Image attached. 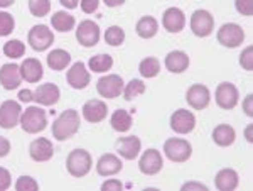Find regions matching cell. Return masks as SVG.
<instances>
[{"mask_svg":"<svg viewBox=\"0 0 253 191\" xmlns=\"http://www.w3.org/2000/svg\"><path fill=\"white\" fill-rule=\"evenodd\" d=\"M80 125H81L80 113L76 110H73V108H68V110H64L61 113L58 119L54 120V124H52V136L59 142L68 141L80 131Z\"/></svg>","mask_w":253,"mask_h":191,"instance_id":"1","label":"cell"},{"mask_svg":"<svg viewBox=\"0 0 253 191\" xmlns=\"http://www.w3.org/2000/svg\"><path fill=\"white\" fill-rule=\"evenodd\" d=\"M91 166H93V159H91V154L84 149H75L68 154V159H66V168L68 173L71 174L73 178H83L91 171Z\"/></svg>","mask_w":253,"mask_h":191,"instance_id":"2","label":"cell"},{"mask_svg":"<svg viewBox=\"0 0 253 191\" xmlns=\"http://www.w3.org/2000/svg\"><path fill=\"white\" fill-rule=\"evenodd\" d=\"M20 127L27 134H39L47 127V115L41 107H27L20 115Z\"/></svg>","mask_w":253,"mask_h":191,"instance_id":"3","label":"cell"},{"mask_svg":"<svg viewBox=\"0 0 253 191\" xmlns=\"http://www.w3.org/2000/svg\"><path fill=\"white\" fill-rule=\"evenodd\" d=\"M164 154L167 159L172 162H186L193 156V145L186 139L172 137V139H167L164 142Z\"/></svg>","mask_w":253,"mask_h":191,"instance_id":"4","label":"cell"},{"mask_svg":"<svg viewBox=\"0 0 253 191\" xmlns=\"http://www.w3.org/2000/svg\"><path fill=\"white\" fill-rule=\"evenodd\" d=\"M218 43L224 48H238L240 44L245 41V31L242 26L235 22H228L223 24L221 27L218 29Z\"/></svg>","mask_w":253,"mask_h":191,"instance_id":"5","label":"cell"},{"mask_svg":"<svg viewBox=\"0 0 253 191\" xmlns=\"http://www.w3.org/2000/svg\"><path fill=\"white\" fill-rule=\"evenodd\" d=\"M189 26L194 36H198V38H208L214 29V17L211 15V12L198 9L191 15Z\"/></svg>","mask_w":253,"mask_h":191,"instance_id":"6","label":"cell"},{"mask_svg":"<svg viewBox=\"0 0 253 191\" xmlns=\"http://www.w3.org/2000/svg\"><path fill=\"white\" fill-rule=\"evenodd\" d=\"M216 103H218L219 108L223 110H231L238 105V100H240V93H238V88L235 87L233 83L230 81H223L216 87Z\"/></svg>","mask_w":253,"mask_h":191,"instance_id":"7","label":"cell"},{"mask_svg":"<svg viewBox=\"0 0 253 191\" xmlns=\"http://www.w3.org/2000/svg\"><path fill=\"white\" fill-rule=\"evenodd\" d=\"M100 27H98V24L95 20H81L78 24V27H76V39H78V43L81 46L84 48H93L98 44V41H100Z\"/></svg>","mask_w":253,"mask_h":191,"instance_id":"8","label":"cell"},{"mask_svg":"<svg viewBox=\"0 0 253 191\" xmlns=\"http://www.w3.org/2000/svg\"><path fill=\"white\" fill-rule=\"evenodd\" d=\"M27 41H29V46L34 51H46L47 48L54 43V32L49 29L47 26L38 24V26H34L29 31Z\"/></svg>","mask_w":253,"mask_h":191,"instance_id":"9","label":"cell"},{"mask_svg":"<svg viewBox=\"0 0 253 191\" xmlns=\"http://www.w3.org/2000/svg\"><path fill=\"white\" fill-rule=\"evenodd\" d=\"M162 168H164V159L157 149H147L138 161V169L145 176H156L162 171Z\"/></svg>","mask_w":253,"mask_h":191,"instance_id":"10","label":"cell"},{"mask_svg":"<svg viewBox=\"0 0 253 191\" xmlns=\"http://www.w3.org/2000/svg\"><path fill=\"white\" fill-rule=\"evenodd\" d=\"M210 100H211V93L206 85L196 83L187 88L186 101L189 103L191 108H194V110H205L208 105H210Z\"/></svg>","mask_w":253,"mask_h":191,"instance_id":"11","label":"cell"},{"mask_svg":"<svg viewBox=\"0 0 253 191\" xmlns=\"http://www.w3.org/2000/svg\"><path fill=\"white\" fill-rule=\"evenodd\" d=\"M169 124H170V129H172L175 134H182V136H186V134L194 131L196 117L191 110L179 108V110H175L172 115H170Z\"/></svg>","mask_w":253,"mask_h":191,"instance_id":"12","label":"cell"},{"mask_svg":"<svg viewBox=\"0 0 253 191\" xmlns=\"http://www.w3.org/2000/svg\"><path fill=\"white\" fill-rule=\"evenodd\" d=\"M20 115H22V108H20L19 101L5 100L0 105V127L14 129L15 125H19Z\"/></svg>","mask_w":253,"mask_h":191,"instance_id":"13","label":"cell"},{"mask_svg":"<svg viewBox=\"0 0 253 191\" xmlns=\"http://www.w3.org/2000/svg\"><path fill=\"white\" fill-rule=\"evenodd\" d=\"M96 90L105 98H117L124 92V80L120 75H107L98 80Z\"/></svg>","mask_w":253,"mask_h":191,"instance_id":"14","label":"cell"},{"mask_svg":"<svg viewBox=\"0 0 253 191\" xmlns=\"http://www.w3.org/2000/svg\"><path fill=\"white\" fill-rule=\"evenodd\" d=\"M66 81L71 88L75 90H83L89 85L91 81V76H89V71L86 70L83 61H76L71 68L68 70V75H66Z\"/></svg>","mask_w":253,"mask_h":191,"instance_id":"15","label":"cell"},{"mask_svg":"<svg viewBox=\"0 0 253 191\" xmlns=\"http://www.w3.org/2000/svg\"><path fill=\"white\" fill-rule=\"evenodd\" d=\"M83 119L89 122V124H100V122H103L107 119L108 115V107L107 103H105L103 100H88L86 103L83 105Z\"/></svg>","mask_w":253,"mask_h":191,"instance_id":"16","label":"cell"},{"mask_svg":"<svg viewBox=\"0 0 253 191\" xmlns=\"http://www.w3.org/2000/svg\"><path fill=\"white\" fill-rule=\"evenodd\" d=\"M162 26L170 34H177L186 27V14L179 7H169L162 15Z\"/></svg>","mask_w":253,"mask_h":191,"instance_id":"17","label":"cell"},{"mask_svg":"<svg viewBox=\"0 0 253 191\" xmlns=\"http://www.w3.org/2000/svg\"><path fill=\"white\" fill-rule=\"evenodd\" d=\"M22 83V75H20V66L15 63H7L0 68V85L5 90H15Z\"/></svg>","mask_w":253,"mask_h":191,"instance_id":"18","label":"cell"},{"mask_svg":"<svg viewBox=\"0 0 253 191\" xmlns=\"http://www.w3.org/2000/svg\"><path fill=\"white\" fill-rule=\"evenodd\" d=\"M115 149H117V152L120 154L122 157H124V159L132 161V159H135L138 154H140L142 142L135 136L120 137V139L115 142Z\"/></svg>","mask_w":253,"mask_h":191,"instance_id":"19","label":"cell"},{"mask_svg":"<svg viewBox=\"0 0 253 191\" xmlns=\"http://www.w3.org/2000/svg\"><path fill=\"white\" fill-rule=\"evenodd\" d=\"M59 96H61V90L58 85H54V83L39 85L34 92V100L38 101L39 105H44V107L56 105L59 101Z\"/></svg>","mask_w":253,"mask_h":191,"instance_id":"20","label":"cell"},{"mask_svg":"<svg viewBox=\"0 0 253 191\" xmlns=\"http://www.w3.org/2000/svg\"><path fill=\"white\" fill-rule=\"evenodd\" d=\"M31 157L36 162H46L54 156V147H52V142L46 139V137H39V139L31 142L29 147Z\"/></svg>","mask_w":253,"mask_h":191,"instance_id":"21","label":"cell"},{"mask_svg":"<svg viewBox=\"0 0 253 191\" xmlns=\"http://www.w3.org/2000/svg\"><path fill=\"white\" fill-rule=\"evenodd\" d=\"M122 168H124L122 159L112 152L103 154L96 162V173L100 174V176H115V174L122 171Z\"/></svg>","mask_w":253,"mask_h":191,"instance_id":"22","label":"cell"},{"mask_svg":"<svg viewBox=\"0 0 253 191\" xmlns=\"http://www.w3.org/2000/svg\"><path fill=\"white\" fill-rule=\"evenodd\" d=\"M20 75H22V80H26L27 83H38L44 76V68L39 59L27 58L20 64Z\"/></svg>","mask_w":253,"mask_h":191,"instance_id":"23","label":"cell"},{"mask_svg":"<svg viewBox=\"0 0 253 191\" xmlns=\"http://www.w3.org/2000/svg\"><path fill=\"white\" fill-rule=\"evenodd\" d=\"M240 176L235 169L231 168H224L221 171H218L214 178V186L219 191H233L238 188Z\"/></svg>","mask_w":253,"mask_h":191,"instance_id":"24","label":"cell"},{"mask_svg":"<svg viewBox=\"0 0 253 191\" xmlns=\"http://www.w3.org/2000/svg\"><path fill=\"white\" fill-rule=\"evenodd\" d=\"M166 68L170 73H184L189 68V56L184 51H170L164 59Z\"/></svg>","mask_w":253,"mask_h":191,"instance_id":"25","label":"cell"},{"mask_svg":"<svg viewBox=\"0 0 253 191\" xmlns=\"http://www.w3.org/2000/svg\"><path fill=\"white\" fill-rule=\"evenodd\" d=\"M135 31L138 34V38L142 39H152L154 36L157 34L159 31V22L156 17L152 15H144V17L138 19L137 26H135Z\"/></svg>","mask_w":253,"mask_h":191,"instance_id":"26","label":"cell"},{"mask_svg":"<svg viewBox=\"0 0 253 191\" xmlns=\"http://www.w3.org/2000/svg\"><path fill=\"white\" fill-rule=\"evenodd\" d=\"M235 139H236L235 129L228 124L218 125V127L213 131V141L216 145H219V147H228V145L233 144Z\"/></svg>","mask_w":253,"mask_h":191,"instance_id":"27","label":"cell"},{"mask_svg":"<svg viewBox=\"0 0 253 191\" xmlns=\"http://www.w3.org/2000/svg\"><path fill=\"white\" fill-rule=\"evenodd\" d=\"M75 24H76L75 15L68 14L66 10L54 12V15L51 17V26L58 32H69L71 29H75Z\"/></svg>","mask_w":253,"mask_h":191,"instance_id":"28","label":"cell"},{"mask_svg":"<svg viewBox=\"0 0 253 191\" xmlns=\"http://www.w3.org/2000/svg\"><path fill=\"white\" fill-rule=\"evenodd\" d=\"M110 124H112L113 131L117 132H128L130 127H132L133 120H132V115L128 112L124 110V108H118L112 113L110 117Z\"/></svg>","mask_w":253,"mask_h":191,"instance_id":"29","label":"cell"},{"mask_svg":"<svg viewBox=\"0 0 253 191\" xmlns=\"http://www.w3.org/2000/svg\"><path fill=\"white\" fill-rule=\"evenodd\" d=\"M69 63H71V54L64 49H54L47 54V66L54 71L66 70Z\"/></svg>","mask_w":253,"mask_h":191,"instance_id":"30","label":"cell"},{"mask_svg":"<svg viewBox=\"0 0 253 191\" xmlns=\"http://www.w3.org/2000/svg\"><path fill=\"white\" fill-rule=\"evenodd\" d=\"M138 71H140V75L144 78H156L159 73H161V61L154 58V56H149V58L140 61Z\"/></svg>","mask_w":253,"mask_h":191,"instance_id":"31","label":"cell"},{"mask_svg":"<svg viewBox=\"0 0 253 191\" xmlns=\"http://www.w3.org/2000/svg\"><path fill=\"white\" fill-rule=\"evenodd\" d=\"M88 66L93 73H105L113 66V58L110 54L91 56L88 61Z\"/></svg>","mask_w":253,"mask_h":191,"instance_id":"32","label":"cell"},{"mask_svg":"<svg viewBox=\"0 0 253 191\" xmlns=\"http://www.w3.org/2000/svg\"><path fill=\"white\" fill-rule=\"evenodd\" d=\"M3 54L10 59H19L26 54V44L19 39H12V41H7L3 44Z\"/></svg>","mask_w":253,"mask_h":191,"instance_id":"33","label":"cell"},{"mask_svg":"<svg viewBox=\"0 0 253 191\" xmlns=\"http://www.w3.org/2000/svg\"><path fill=\"white\" fill-rule=\"evenodd\" d=\"M145 92V83L142 80H132L126 83V87H124V98L126 101H132L133 98L140 96Z\"/></svg>","mask_w":253,"mask_h":191,"instance_id":"34","label":"cell"},{"mask_svg":"<svg viewBox=\"0 0 253 191\" xmlns=\"http://www.w3.org/2000/svg\"><path fill=\"white\" fill-rule=\"evenodd\" d=\"M124 41H125V31L120 26H112L105 31V43L110 44V46L113 48L122 46Z\"/></svg>","mask_w":253,"mask_h":191,"instance_id":"35","label":"cell"},{"mask_svg":"<svg viewBox=\"0 0 253 191\" xmlns=\"http://www.w3.org/2000/svg\"><path fill=\"white\" fill-rule=\"evenodd\" d=\"M29 10L34 17H44L51 12V0H29Z\"/></svg>","mask_w":253,"mask_h":191,"instance_id":"36","label":"cell"},{"mask_svg":"<svg viewBox=\"0 0 253 191\" xmlns=\"http://www.w3.org/2000/svg\"><path fill=\"white\" fill-rule=\"evenodd\" d=\"M15 27L14 15L9 12H0V38L2 36H9Z\"/></svg>","mask_w":253,"mask_h":191,"instance_id":"37","label":"cell"},{"mask_svg":"<svg viewBox=\"0 0 253 191\" xmlns=\"http://www.w3.org/2000/svg\"><path fill=\"white\" fill-rule=\"evenodd\" d=\"M15 190L17 191H38L39 185L34 178L31 176H20L17 183H15Z\"/></svg>","mask_w":253,"mask_h":191,"instance_id":"38","label":"cell"},{"mask_svg":"<svg viewBox=\"0 0 253 191\" xmlns=\"http://www.w3.org/2000/svg\"><path fill=\"white\" fill-rule=\"evenodd\" d=\"M240 64L245 71H253V46H247L240 54Z\"/></svg>","mask_w":253,"mask_h":191,"instance_id":"39","label":"cell"},{"mask_svg":"<svg viewBox=\"0 0 253 191\" xmlns=\"http://www.w3.org/2000/svg\"><path fill=\"white\" fill-rule=\"evenodd\" d=\"M235 7L238 14L245 15V17L253 15V0H235Z\"/></svg>","mask_w":253,"mask_h":191,"instance_id":"40","label":"cell"},{"mask_svg":"<svg viewBox=\"0 0 253 191\" xmlns=\"http://www.w3.org/2000/svg\"><path fill=\"white\" fill-rule=\"evenodd\" d=\"M10 185H12V176H10L9 169L0 168V191L9 190Z\"/></svg>","mask_w":253,"mask_h":191,"instance_id":"41","label":"cell"},{"mask_svg":"<svg viewBox=\"0 0 253 191\" xmlns=\"http://www.w3.org/2000/svg\"><path fill=\"white\" fill-rule=\"evenodd\" d=\"M98 3H100L98 0H81V10L84 14H93L98 9Z\"/></svg>","mask_w":253,"mask_h":191,"instance_id":"42","label":"cell"},{"mask_svg":"<svg viewBox=\"0 0 253 191\" xmlns=\"http://www.w3.org/2000/svg\"><path fill=\"white\" fill-rule=\"evenodd\" d=\"M122 188H124V185L118 180H108L101 185V191H120Z\"/></svg>","mask_w":253,"mask_h":191,"instance_id":"43","label":"cell"},{"mask_svg":"<svg viewBox=\"0 0 253 191\" xmlns=\"http://www.w3.org/2000/svg\"><path fill=\"white\" fill-rule=\"evenodd\" d=\"M182 191H193V190H198V191H208V186L203 185V183H196V181H189V183H184V185L181 186Z\"/></svg>","mask_w":253,"mask_h":191,"instance_id":"44","label":"cell"},{"mask_svg":"<svg viewBox=\"0 0 253 191\" xmlns=\"http://www.w3.org/2000/svg\"><path fill=\"white\" fill-rule=\"evenodd\" d=\"M10 152V142L9 139L0 136V157H5Z\"/></svg>","mask_w":253,"mask_h":191,"instance_id":"45","label":"cell"},{"mask_svg":"<svg viewBox=\"0 0 253 191\" xmlns=\"http://www.w3.org/2000/svg\"><path fill=\"white\" fill-rule=\"evenodd\" d=\"M252 103H253V95L250 93V95H247V98L243 100V110H245V113H247L248 117H253V107H252Z\"/></svg>","mask_w":253,"mask_h":191,"instance_id":"46","label":"cell"},{"mask_svg":"<svg viewBox=\"0 0 253 191\" xmlns=\"http://www.w3.org/2000/svg\"><path fill=\"white\" fill-rule=\"evenodd\" d=\"M19 100L22 101V103H29V101L34 100V92H31V90H20Z\"/></svg>","mask_w":253,"mask_h":191,"instance_id":"47","label":"cell"},{"mask_svg":"<svg viewBox=\"0 0 253 191\" xmlns=\"http://www.w3.org/2000/svg\"><path fill=\"white\" fill-rule=\"evenodd\" d=\"M59 2H61V5H63L64 9L73 10V9H76V7H78L80 0H59Z\"/></svg>","mask_w":253,"mask_h":191,"instance_id":"48","label":"cell"},{"mask_svg":"<svg viewBox=\"0 0 253 191\" xmlns=\"http://www.w3.org/2000/svg\"><path fill=\"white\" fill-rule=\"evenodd\" d=\"M107 7H120L125 3V0H103Z\"/></svg>","mask_w":253,"mask_h":191,"instance_id":"49","label":"cell"},{"mask_svg":"<svg viewBox=\"0 0 253 191\" xmlns=\"http://www.w3.org/2000/svg\"><path fill=\"white\" fill-rule=\"evenodd\" d=\"M245 139L248 142H253V137H252V125H248L247 129H245Z\"/></svg>","mask_w":253,"mask_h":191,"instance_id":"50","label":"cell"},{"mask_svg":"<svg viewBox=\"0 0 253 191\" xmlns=\"http://www.w3.org/2000/svg\"><path fill=\"white\" fill-rule=\"evenodd\" d=\"M14 2L15 0H0V9H7V7H10Z\"/></svg>","mask_w":253,"mask_h":191,"instance_id":"51","label":"cell"}]
</instances>
